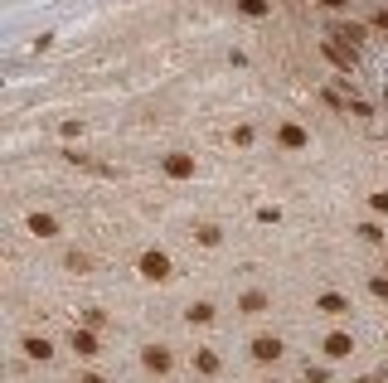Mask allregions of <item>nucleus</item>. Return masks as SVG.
I'll return each instance as SVG.
<instances>
[{
    "label": "nucleus",
    "mask_w": 388,
    "mask_h": 383,
    "mask_svg": "<svg viewBox=\"0 0 388 383\" xmlns=\"http://www.w3.org/2000/svg\"><path fill=\"white\" fill-rule=\"evenodd\" d=\"M136 272L146 276V281H170L175 262H170V252H161V247H146V252L136 257Z\"/></svg>",
    "instance_id": "nucleus-1"
},
{
    "label": "nucleus",
    "mask_w": 388,
    "mask_h": 383,
    "mask_svg": "<svg viewBox=\"0 0 388 383\" xmlns=\"http://www.w3.org/2000/svg\"><path fill=\"white\" fill-rule=\"evenodd\" d=\"M364 34H369V25H360V20H340V25H330V39L345 49V54H355V58H360Z\"/></svg>",
    "instance_id": "nucleus-2"
},
{
    "label": "nucleus",
    "mask_w": 388,
    "mask_h": 383,
    "mask_svg": "<svg viewBox=\"0 0 388 383\" xmlns=\"http://www.w3.org/2000/svg\"><path fill=\"white\" fill-rule=\"evenodd\" d=\"M161 170H166V180H194V151H166V161H161Z\"/></svg>",
    "instance_id": "nucleus-3"
},
{
    "label": "nucleus",
    "mask_w": 388,
    "mask_h": 383,
    "mask_svg": "<svg viewBox=\"0 0 388 383\" xmlns=\"http://www.w3.org/2000/svg\"><path fill=\"white\" fill-rule=\"evenodd\" d=\"M277 146L281 151H311V131H306L301 122H281L277 126Z\"/></svg>",
    "instance_id": "nucleus-4"
},
{
    "label": "nucleus",
    "mask_w": 388,
    "mask_h": 383,
    "mask_svg": "<svg viewBox=\"0 0 388 383\" xmlns=\"http://www.w3.org/2000/svg\"><path fill=\"white\" fill-rule=\"evenodd\" d=\"M281 355H286L281 335H252V359H257V364H277Z\"/></svg>",
    "instance_id": "nucleus-5"
},
{
    "label": "nucleus",
    "mask_w": 388,
    "mask_h": 383,
    "mask_svg": "<svg viewBox=\"0 0 388 383\" xmlns=\"http://www.w3.org/2000/svg\"><path fill=\"white\" fill-rule=\"evenodd\" d=\"M68 350L78 359H92L97 350H102V340H97V330H87V325H73V335H68Z\"/></svg>",
    "instance_id": "nucleus-6"
},
{
    "label": "nucleus",
    "mask_w": 388,
    "mask_h": 383,
    "mask_svg": "<svg viewBox=\"0 0 388 383\" xmlns=\"http://www.w3.org/2000/svg\"><path fill=\"white\" fill-rule=\"evenodd\" d=\"M320 350H325V359H350L355 355V335H350V330H330V335L320 340Z\"/></svg>",
    "instance_id": "nucleus-7"
},
{
    "label": "nucleus",
    "mask_w": 388,
    "mask_h": 383,
    "mask_svg": "<svg viewBox=\"0 0 388 383\" xmlns=\"http://www.w3.org/2000/svg\"><path fill=\"white\" fill-rule=\"evenodd\" d=\"M316 311L330 315V320H345V315H350V296H345V291H320V296H316Z\"/></svg>",
    "instance_id": "nucleus-8"
},
{
    "label": "nucleus",
    "mask_w": 388,
    "mask_h": 383,
    "mask_svg": "<svg viewBox=\"0 0 388 383\" xmlns=\"http://www.w3.org/2000/svg\"><path fill=\"white\" fill-rule=\"evenodd\" d=\"M141 364H146L151 374H170V369H175V355H170L166 345H146V350H141Z\"/></svg>",
    "instance_id": "nucleus-9"
},
{
    "label": "nucleus",
    "mask_w": 388,
    "mask_h": 383,
    "mask_svg": "<svg viewBox=\"0 0 388 383\" xmlns=\"http://www.w3.org/2000/svg\"><path fill=\"white\" fill-rule=\"evenodd\" d=\"M20 345H25V359H34V364H49L54 359V340H44V335H25Z\"/></svg>",
    "instance_id": "nucleus-10"
},
{
    "label": "nucleus",
    "mask_w": 388,
    "mask_h": 383,
    "mask_svg": "<svg viewBox=\"0 0 388 383\" xmlns=\"http://www.w3.org/2000/svg\"><path fill=\"white\" fill-rule=\"evenodd\" d=\"M267 306H272V296H267L262 286H248V291L238 296V311H243V315H262Z\"/></svg>",
    "instance_id": "nucleus-11"
},
{
    "label": "nucleus",
    "mask_w": 388,
    "mask_h": 383,
    "mask_svg": "<svg viewBox=\"0 0 388 383\" xmlns=\"http://www.w3.org/2000/svg\"><path fill=\"white\" fill-rule=\"evenodd\" d=\"M320 54H325L335 68H340V78H350V73H355V54H345V49H340L335 39H325V44H320Z\"/></svg>",
    "instance_id": "nucleus-12"
},
{
    "label": "nucleus",
    "mask_w": 388,
    "mask_h": 383,
    "mask_svg": "<svg viewBox=\"0 0 388 383\" xmlns=\"http://www.w3.org/2000/svg\"><path fill=\"white\" fill-rule=\"evenodd\" d=\"M25 228L34 233V238H58V219H54V214H39V209L25 219Z\"/></svg>",
    "instance_id": "nucleus-13"
},
{
    "label": "nucleus",
    "mask_w": 388,
    "mask_h": 383,
    "mask_svg": "<svg viewBox=\"0 0 388 383\" xmlns=\"http://www.w3.org/2000/svg\"><path fill=\"white\" fill-rule=\"evenodd\" d=\"M63 267H68V272H92V252H83V247H68V252H63Z\"/></svg>",
    "instance_id": "nucleus-14"
},
{
    "label": "nucleus",
    "mask_w": 388,
    "mask_h": 383,
    "mask_svg": "<svg viewBox=\"0 0 388 383\" xmlns=\"http://www.w3.org/2000/svg\"><path fill=\"white\" fill-rule=\"evenodd\" d=\"M238 15L243 20H267L272 15V0H238Z\"/></svg>",
    "instance_id": "nucleus-15"
},
{
    "label": "nucleus",
    "mask_w": 388,
    "mask_h": 383,
    "mask_svg": "<svg viewBox=\"0 0 388 383\" xmlns=\"http://www.w3.org/2000/svg\"><path fill=\"white\" fill-rule=\"evenodd\" d=\"M194 369H199V374H209V379H214V374H219V355H214V350H209V345H199V350H194Z\"/></svg>",
    "instance_id": "nucleus-16"
},
{
    "label": "nucleus",
    "mask_w": 388,
    "mask_h": 383,
    "mask_svg": "<svg viewBox=\"0 0 388 383\" xmlns=\"http://www.w3.org/2000/svg\"><path fill=\"white\" fill-rule=\"evenodd\" d=\"M185 320H190V325H209V320H214V301H194V306H185Z\"/></svg>",
    "instance_id": "nucleus-17"
},
{
    "label": "nucleus",
    "mask_w": 388,
    "mask_h": 383,
    "mask_svg": "<svg viewBox=\"0 0 388 383\" xmlns=\"http://www.w3.org/2000/svg\"><path fill=\"white\" fill-rule=\"evenodd\" d=\"M194 238H199V247H219L223 243V228H219V223H199Z\"/></svg>",
    "instance_id": "nucleus-18"
},
{
    "label": "nucleus",
    "mask_w": 388,
    "mask_h": 383,
    "mask_svg": "<svg viewBox=\"0 0 388 383\" xmlns=\"http://www.w3.org/2000/svg\"><path fill=\"white\" fill-rule=\"evenodd\" d=\"M369 296H374V301H388V272L369 276Z\"/></svg>",
    "instance_id": "nucleus-19"
},
{
    "label": "nucleus",
    "mask_w": 388,
    "mask_h": 383,
    "mask_svg": "<svg viewBox=\"0 0 388 383\" xmlns=\"http://www.w3.org/2000/svg\"><path fill=\"white\" fill-rule=\"evenodd\" d=\"M360 238H364V243H384V228H379L374 219H364L360 223Z\"/></svg>",
    "instance_id": "nucleus-20"
},
{
    "label": "nucleus",
    "mask_w": 388,
    "mask_h": 383,
    "mask_svg": "<svg viewBox=\"0 0 388 383\" xmlns=\"http://www.w3.org/2000/svg\"><path fill=\"white\" fill-rule=\"evenodd\" d=\"M306 383H330V369H325V364H311V359H306Z\"/></svg>",
    "instance_id": "nucleus-21"
},
{
    "label": "nucleus",
    "mask_w": 388,
    "mask_h": 383,
    "mask_svg": "<svg viewBox=\"0 0 388 383\" xmlns=\"http://www.w3.org/2000/svg\"><path fill=\"white\" fill-rule=\"evenodd\" d=\"M228 141H233L238 151H248V146H252V126H233V131H228Z\"/></svg>",
    "instance_id": "nucleus-22"
},
{
    "label": "nucleus",
    "mask_w": 388,
    "mask_h": 383,
    "mask_svg": "<svg viewBox=\"0 0 388 383\" xmlns=\"http://www.w3.org/2000/svg\"><path fill=\"white\" fill-rule=\"evenodd\" d=\"M350 117H360V122H369V117H374V107H369L364 97H355V92H350Z\"/></svg>",
    "instance_id": "nucleus-23"
},
{
    "label": "nucleus",
    "mask_w": 388,
    "mask_h": 383,
    "mask_svg": "<svg viewBox=\"0 0 388 383\" xmlns=\"http://www.w3.org/2000/svg\"><path fill=\"white\" fill-rule=\"evenodd\" d=\"M369 209H374V214H388V190H374V194H369Z\"/></svg>",
    "instance_id": "nucleus-24"
},
{
    "label": "nucleus",
    "mask_w": 388,
    "mask_h": 383,
    "mask_svg": "<svg viewBox=\"0 0 388 383\" xmlns=\"http://www.w3.org/2000/svg\"><path fill=\"white\" fill-rule=\"evenodd\" d=\"M102 320H107V315H102L97 306H87V311H83V325H87V330H97V325H102Z\"/></svg>",
    "instance_id": "nucleus-25"
},
{
    "label": "nucleus",
    "mask_w": 388,
    "mask_h": 383,
    "mask_svg": "<svg viewBox=\"0 0 388 383\" xmlns=\"http://www.w3.org/2000/svg\"><path fill=\"white\" fill-rule=\"evenodd\" d=\"M316 5H320V10H330V15H345V10H350V0H316Z\"/></svg>",
    "instance_id": "nucleus-26"
},
{
    "label": "nucleus",
    "mask_w": 388,
    "mask_h": 383,
    "mask_svg": "<svg viewBox=\"0 0 388 383\" xmlns=\"http://www.w3.org/2000/svg\"><path fill=\"white\" fill-rule=\"evenodd\" d=\"M257 219H262V223H277L281 209H277V204H262V209H257Z\"/></svg>",
    "instance_id": "nucleus-27"
},
{
    "label": "nucleus",
    "mask_w": 388,
    "mask_h": 383,
    "mask_svg": "<svg viewBox=\"0 0 388 383\" xmlns=\"http://www.w3.org/2000/svg\"><path fill=\"white\" fill-rule=\"evenodd\" d=\"M73 136L83 141V122H63V141H73Z\"/></svg>",
    "instance_id": "nucleus-28"
},
{
    "label": "nucleus",
    "mask_w": 388,
    "mask_h": 383,
    "mask_svg": "<svg viewBox=\"0 0 388 383\" xmlns=\"http://www.w3.org/2000/svg\"><path fill=\"white\" fill-rule=\"evenodd\" d=\"M374 29H379V34H388V10H374Z\"/></svg>",
    "instance_id": "nucleus-29"
},
{
    "label": "nucleus",
    "mask_w": 388,
    "mask_h": 383,
    "mask_svg": "<svg viewBox=\"0 0 388 383\" xmlns=\"http://www.w3.org/2000/svg\"><path fill=\"white\" fill-rule=\"evenodd\" d=\"M78 383H107V379H102V374H83Z\"/></svg>",
    "instance_id": "nucleus-30"
},
{
    "label": "nucleus",
    "mask_w": 388,
    "mask_h": 383,
    "mask_svg": "<svg viewBox=\"0 0 388 383\" xmlns=\"http://www.w3.org/2000/svg\"><path fill=\"white\" fill-rule=\"evenodd\" d=\"M355 383H384V379H374V374H364V379H355Z\"/></svg>",
    "instance_id": "nucleus-31"
},
{
    "label": "nucleus",
    "mask_w": 388,
    "mask_h": 383,
    "mask_svg": "<svg viewBox=\"0 0 388 383\" xmlns=\"http://www.w3.org/2000/svg\"><path fill=\"white\" fill-rule=\"evenodd\" d=\"M384 107H388V87H384Z\"/></svg>",
    "instance_id": "nucleus-32"
},
{
    "label": "nucleus",
    "mask_w": 388,
    "mask_h": 383,
    "mask_svg": "<svg viewBox=\"0 0 388 383\" xmlns=\"http://www.w3.org/2000/svg\"><path fill=\"white\" fill-rule=\"evenodd\" d=\"M384 267H388V262H384Z\"/></svg>",
    "instance_id": "nucleus-33"
}]
</instances>
